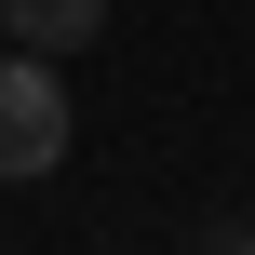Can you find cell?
<instances>
[{
    "label": "cell",
    "mask_w": 255,
    "mask_h": 255,
    "mask_svg": "<svg viewBox=\"0 0 255 255\" xmlns=\"http://www.w3.org/2000/svg\"><path fill=\"white\" fill-rule=\"evenodd\" d=\"M67 161V81H54V54H0V175L27 188V175H54Z\"/></svg>",
    "instance_id": "cell-1"
},
{
    "label": "cell",
    "mask_w": 255,
    "mask_h": 255,
    "mask_svg": "<svg viewBox=\"0 0 255 255\" xmlns=\"http://www.w3.org/2000/svg\"><path fill=\"white\" fill-rule=\"evenodd\" d=\"M0 27H13L27 54H54V67H67V54L108 27V0H0Z\"/></svg>",
    "instance_id": "cell-2"
},
{
    "label": "cell",
    "mask_w": 255,
    "mask_h": 255,
    "mask_svg": "<svg viewBox=\"0 0 255 255\" xmlns=\"http://www.w3.org/2000/svg\"><path fill=\"white\" fill-rule=\"evenodd\" d=\"M242 255H255V229H242Z\"/></svg>",
    "instance_id": "cell-3"
},
{
    "label": "cell",
    "mask_w": 255,
    "mask_h": 255,
    "mask_svg": "<svg viewBox=\"0 0 255 255\" xmlns=\"http://www.w3.org/2000/svg\"><path fill=\"white\" fill-rule=\"evenodd\" d=\"M0 40H13V27H0Z\"/></svg>",
    "instance_id": "cell-4"
}]
</instances>
